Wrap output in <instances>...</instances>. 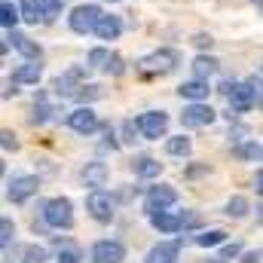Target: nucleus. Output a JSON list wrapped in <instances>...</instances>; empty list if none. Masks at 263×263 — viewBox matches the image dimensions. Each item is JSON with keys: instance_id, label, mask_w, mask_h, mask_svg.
<instances>
[{"instance_id": "1", "label": "nucleus", "mask_w": 263, "mask_h": 263, "mask_svg": "<svg viewBox=\"0 0 263 263\" xmlns=\"http://www.w3.org/2000/svg\"><path fill=\"white\" fill-rule=\"evenodd\" d=\"M178 65H181V52L178 49H156V52H150V55H144L138 62V70L144 77H165Z\"/></svg>"}, {"instance_id": "2", "label": "nucleus", "mask_w": 263, "mask_h": 263, "mask_svg": "<svg viewBox=\"0 0 263 263\" xmlns=\"http://www.w3.org/2000/svg\"><path fill=\"white\" fill-rule=\"evenodd\" d=\"M43 220L52 230H70L73 227V205H70V199H65V196L49 199L43 205Z\"/></svg>"}, {"instance_id": "3", "label": "nucleus", "mask_w": 263, "mask_h": 263, "mask_svg": "<svg viewBox=\"0 0 263 263\" xmlns=\"http://www.w3.org/2000/svg\"><path fill=\"white\" fill-rule=\"evenodd\" d=\"M67 22H70V31H77V34H89V31L98 28V22H101V9H98L95 3H83V6H77V9L67 15Z\"/></svg>"}, {"instance_id": "4", "label": "nucleus", "mask_w": 263, "mask_h": 263, "mask_svg": "<svg viewBox=\"0 0 263 263\" xmlns=\"http://www.w3.org/2000/svg\"><path fill=\"white\" fill-rule=\"evenodd\" d=\"M220 89L227 92V98H230L233 110H239V114L251 110V107H254V101H257V92H254V86H251V83H223Z\"/></svg>"}, {"instance_id": "5", "label": "nucleus", "mask_w": 263, "mask_h": 263, "mask_svg": "<svg viewBox=\"0 0 263 263\" xmlns=\"http://www.w3.org/2000/svg\"><path fill=\"white\" fill-rule=\"evenodd\" d=\"M175 202H178V190L168 184H159V187H150V193L144 199V208H147V214H159Z\"/></svg>"}, {"instance_id": "6", "label": "nucleus", "mask_w": 263, "mask_h": 263, "mask_svg": "<svg viewBox=\"0 0 263 263\" xmlns=\"http://www.w3.org/2000/svg\"><path fill=\"white\" fill-rule=\"evenodd\" d=\"M37 190H40V181H37L34 175H18V178L9 181V187H6V199L15 202V205H22L25 199H31Z\"/></svg>"}, {"instance_id": "7", "label": "nucleus", "mask_w": 263, "mask_h": 263, "mask_svg": "<svg viewBox=\"0 0 263 263\" xmlns=\"http://www.w3.org/2000/svg\"><path fill=\"white\" fill-rule=\"evenodd\" d=\"M86 208H89V214H92L98 223H110V220H114V199L107 196L104 190H92V193L86 196Z\"/></svg>"}, {"instance_id": "8", "label": "nucleus", "mask_w": 263, "mask_h": 263, "mask_svg": "<svg viewBox=\"0 0 263 263\" xmlns=\"http://www.w3.org/2000/svg\"><path fill=\"white\" fill-rule=\"evenodd\" d=\"M138 129H141L144 138L156 141V138H162L165 129H168V117H165L162 110H147V114H141V117H138Z\"/></svg>"}, {"instance_id": "9", "label": "nucleus", "mask_w": 263, "mask_h": 263, "mask_svg": "<svg viewBox=\"0 0 263 263\" xmlns=\"http://www.w3.org/2000/svg\"><path fill=\"white\" fill-rule=\"evenodd\" d=\"M181 123H184L187 129H202V126L214 123V110H211L208 104H202V101H193L190 107H184V114H181Z\"/></svg>"}, {"instance_id": "10", "label": "nucleus", "mask_w": 263, "mask_h": 263, "mask_svg": "<svg viewBox=\"0 0 263 263\" xmlns=\"http://www.w3.org/2000/svg\"><path fill=\"white\" fill-rule=\"evenodd\" d=\"M123 260H126V248L120 242L104 239V242L92 245V263H123Z\"/></svg>"}, {"instance_id": "11", "label": "nucleus", "mask_w": 263, "mask_h": 263, "mask_svg": "<svg viewBox=\"0 0 263 263\" xmlns=\"http://www.w3.org/2000/svg\"><path fill=\"white\" fill-rule=\"evenodd\" d=\"M67 126L73 132H80V135H92V132L98 129V117H95L92 107H77V110L67 117Z\"/></svg>"}, {"instance_id": "12", "label": "nucleus", "mask_w": 263, "mask_h": 263, "mask_svg": "<svg viewBox=\"0 0 263 263\" xmlns=\"http://www.w3.org/2000/svg\"><path fill=\"white\" fill-rule=\"evenodd\" d=\"M178 254H181V242H159L156 248H150L147 260L144 263H178Z\"/></svg>"}, {"instance_id": "13", "label": "nucleus", "mask_w": 263, "mask_h": 263, "mask_svg": "<svg viewBox=\"0 0 263 263\" xmlns=\"http://www.w3.org/2000/svg\"><path fill=\"white\" fill-rule=\"evenodd\" d=\"M9 40H12V46H15V49H18V52H22L28 62H40L43 49H40V46L31 40V37H25V34H18V31H12V37H9Z\"/></svg>"}, {"instance_id": "14", "label": "nucleus", "mask_w": 263, "mask_h": 263, "mask_svg": "<svg viewBox=\"0 0 263 263\" xmlns=\"http://www.w3.org/2000/svg\"><path fill=\"white\" fill-rule=\"evenodd\" d=\"M120 31H123V25H120L117 15H101V22H98V28H95V34H98L101 40H117Z\"/></svg>"}, {"instance_id": "15", "label": "nucleus", "mask_w": 263, "mask_h": 263, "mask_svg": "<svg viewBox=\"0 0 263 263\" xmlns=\"http://www.w3.org/2000/svg\"><path fill=\"white\" fill-rule=\"evenodd\" d=\"M83 178H86V187H104L107 181V165L104 162H89L83 168Z\"/></svg>"}, {"instance_id": "16", "label": "nucleus", "mask_w": 263, "mask_h": 263, "mask_svg": "<svg viewBox=\"0 0 263 263\" xmlns=\"http://www.w3.org/2000/svg\"><path fill=\"white\" fill-rule=\"evenodd\" d=\"M150 223H153L159 233H181V217H175V214H165V211H159V214H150Z\"/></svg>"}, {"instance_id": "17", "label": "nucleus", "mask_w": 263, "mask_h": 263, "mask_svg": "<svg viewBox=\"0 0 263 263\" xmlns=\"http://www.w3.org/2000/svg\"><path fill=\"white\" fill-rule=\"evenodd\" d=\"M181 95L190 98V101L208 98V80H190V83H184V86H181Z\"/></svg>"}, {"instance_id": "18", "label": "nucleus", "mask_w": 263, "mask_h": 263, "mask_svg": "<svg viewBox=\"0 0 263 263\" xmlns=\"http://www.w3.org/2000/svg\"><path fill=\"white\" fill-rule=\"evenodd\" d=\"M159 172H162V162H159V159L141 156V159L135 162V175H138V178H156Z\"/></svg>"}, {"instance_id": "19", "label": "nucleus", "mask_w": 263, "mask_h": 263, "mask_svg": "<svg viewBox=\"0 0 263 263\" xmlns=\"http://www.w3.org/2000/svg\"><path fill=\"white\" fill-rule=\"evenodd\" d=\"M40 80V65L37 62H28L12 73V83H37Z\"/></svg>"}, {"instance_id": "20", "label": "nucleus", "mask_w": 263, "mask_h": 263, "mask_svg": "<svg viewBox=\"0 0 263 263\" xmlns=\"http://www.w3.org/2000/svg\"><path fill=\"white\" fill-rule=\"evenodd\" d=\"M22 18L37 25V18H43V0H22Z\"/></svg>"}, {"instance_id": "21", "label": "nucleus", "mask_w": 263, "mask_h": 263, "mask_svg": "<svg viewBox=\"0 0 263 263\" xmlns=\"http://www.w3.org/2000/svg\"><path fill=\"white\" fill-rule=\"evenodd\" d=\"M214 70H217V62L208 59V55H199L196 62H193V73H196V80H208Z\"/></svg>"}, {"instance_id": "22", "label": "nucleus", "mask_w": 263, "mask_h": 263, "mask_svg": "<svg viewBox=\"0 0 263 263\" xmlns=\"http://www.w3.org/2000/svg\"><path fill=\"white\" fill-rule=\"evenodd\" d=\"M190 138H184V135H178V138H168V144H165V150L172 153V156H187L190 153Z\"/></svg>"}, {"instance_id": "23", "label": "nucleus", "mask_w": 263, "mask_h": 263, "mask_svg": "<svg viewBox=\"0 0 263 263\" xmlns=\"http://www.w3.org/2000/svg\"><path fill=\"white\" fill-rule=\"evenodd\" d=\"M223 239H227V233H223V230H205V233H199V236H196V245L211 248V245H220Z\"/></svg>"}, {"instance_id": "24", "label": "nucleus", "mask_w": 263, "mask_h": 263, "mask_svg": "<svg viewBox=\"0 0 263 263\" xmlns=\"http://www.w3.org/2000/svg\"><path fill=\"white\" fill-rule=\"evenodd\" d=\"M227 214H230V217H245V214H248V199L233 196L230 202H227Z\"/></svg>"}, {"instance_id": "25", "label": "nucleus", "mask_w": 263, "mask_h": 263, "mask_svg": "<svg viewBox=\"0 0 263 263\" xmlns=\"http://www.w3.org/2000/svg\"><path fill=\"white\" fill-rule=\"evenodd\" d=\"M0 22H3V28H12V25L18 22V9H15L9 0L0 3Z\"/></svg>"}, {"instance_id": "26", "label": "nucleus", "mask_w": 263, "mask_h": 263, "mask_svg": "<svg viewBox=\"0 0 263 263\" xmlns=\"http://www.w3.org/2000/svg\"><path fill=\"white\" fill-rule=\"evenodd\" d=\"M25 263H46V248L43 245H28L25 248Z\"/></svg>"}, {"instance_id": "27", "label": "nucleus", "mask_w": 263, "mask_h": 263, "mask_svg": "<svg viewBox=\"0 0 263 263\" xmlns=\"http://www.w3.org/2000/svg\"><path fill=\"white\" fill-rule=\"evenodd\" d=\"M107 62H110V52L107 49H92L89 52V67L98 70V67H107Z\"/></svg>"}, {"instance_id": "28", "label": "nucleus", "mask_w": 263, "mask_h": 263, "mask_svg": "<svg viewBox=\"0 0 263 263\" xmlns=\"http://www.w3.org/2000/svg\"><path fill=\"white\" fill-rule=\"evenodd\" d=\"M12 236H15V227H12L9 217H3V220H0V245L6 248V245L12 242Z\"/></svg>"}, {"instance_id": "29", "label": "nucleus", "mask_w": 263, "mask_h": 263, "mask_svg": "<svg viewBox=\"0 0 263 263\" xmlns=\"http://www.w3.org/2000/svg\"><path fill=\"white\" fill-rule=\"evenodd\" d=\"M62 6H65V0H43V18L52 22V18L62 12Z\"/></svg>"}, {"instance_id": "30", "label": "nucleus", "mask_w": 263, "mask_h": 263, "mask_svg": "<svg viewBox=\"0 0 263 263\" xmlns=\"http://www.w3.org/2000/svg\"><path fill=\"white\" fill-rule=\"evenodd\" d=\"M59 263H80V248H77V245L59 248Z\"/></svg>"}, {"instance_id": "31", "label": "nucleus", "mask_w": 263, "mask_h": 263, "mask_svg": "<svg viewBox=\"0 0 263 263\" xmlns=\"http://www.w3.org/2000/svg\"><path fill=\"white\" fill-rule=\"evenodd\" d=\"M73 98H80V101H92V98H101V89H98V86H80V92H77Z\"/></svg>"}, {"instance_id": "32", "label": "nucleus", "mask_w": 263, "mask_h": 263, "mask_svg": "<svg viewBox=\"0 0 263 263\" xmlns=\"http://www.w3.org/2000/svg\"><path fill=\"white\" fill-rule=\"evenodd\" d=\"M46 120H49V107H46V101L40 98V104H34V117H31V123L40 126V123H46Z\"/></svg>"}, {"instance_id": "33", "label": "nucleus", "mask_w": 263, "mask_h": 263, "mask_svg": "<svg viewBox=\"0 0 263 263\" xmlns=\"http://www.w3.org/2000/svg\"><path fill=\"white\" fill-rule=\"evenodd\" d=\"M233 153L242 156V159H257V144H239Z\"/></svg>"}, {"instance_id": "34", "label": "nucleus", "mask_w": 263, "mask_h": 263, "mask_svg": "<svg viewBox=\"0 0 263 263\" xmlns=\"http://www.w3.org/2000/svg\"><path fill=\"white\" fill-rule=\"evenodd\" d=\"M126 67H123V59L120 55H110V62H107V73H114V77H120Z\"/></svg>"}, {"instance_id": "35", "label": "nucleus", "mask_w": 263, "mask_h": 263, "mask_svg": "<svg viewBox=\"0 0 263 263\" xmlns=\"http://www.w3.org/2000/svg\"><path fill=\"white\" fill-rule=\"evenodd\" d=\"M199 227V214H181V230H193Z\"/></svg>"}, {"instance_id": "36", "label": "nucleus", "mask_w": 263, "mask_h": 263, "mask_svg": "<svg viewBox=\"0 0 263 263\" xmlns=\"http://www.w3.org/2000/svg\"><path fill=\"white\" fill-rule=\"evenodd\" d=\"M0 138H3V150H18V141H15L12 132H3Z\"/></svg>"}, {"instance_id": "37", "label": "nucleus", "mask_w": 263, "mask_h": 263, "mask_svg": "<svg viewBox=\"0 0 263 263\" xmlns=\"http://www.w3.org/2000/svg\"><path fill=\"white\" fill-rule=\"evenodd\" d=\"M236 254H242V245H239V242H233V245H227V248H223V257H227V260H230V257H236Z\"/></svg>"}, {"instance_id": "38", "label": "nucleus", "mask_w": 263, "mask_h": 263, "mask_svg": "<svg viewBox=\"0 0 263 263\" xmlns=\"http://www.w3.org/2000/svg\"><path fill=\"white\" fill-rule=\"evenodd\" d=\"M254 187H257V193L263 196V172H257V178H254Z\"/></svg>"}, {"instance_id": "39", "label": "nucleus", "mask_w": 263, "mask_h": 263, "mask_svg": "<svg viewBox=\"0 0 263 263\" xmlns=\"http://www.w3.org/2000/svg\"><path fill=\"white\" fill-rule=\"evenodd\" d=\"M257 257H260V254H254V251H251V254H245V260H242V263H257Z\"/></svg>"}, {"instance_id": "40", "label": "nucleus", "mask_w": 263, "mask_h": 263, "mask_svg": "<svg viewBox=\"0 0 263 263\" xmlns=\"http://www.w3.org/2000/svg\"><path fill=\"white\" fill-rule=\"evenodd\" d=\"M205 263H227V257H211V260H205Z\"/></svg>"}, {"instance_id": "41", "label": "nucleus", "mask_w": 263, "mask_h": 263, "mask_svg": "<svg viewBox=\"0 0 263 263\" xmlns=\"http://www.w3.org/2000/svg\"><path fill=\"white\" fill-rule=\"evenodd\" d=\"M254 6H257V9L263 12V0H254Z\"/></svg>"}, {"instance_id": "42", "label": "nucleus", "mask_w": 263, "mask_h": 263, "mask_svg": "<svg viewBox=\"0 0 263 263\" xmlns=\"http://www.w3.org/2000/svg\"><path fill=\"white\" fill-rule=\"evenodd\" d=\"M110 3H117V0H110Z\"/></svg>"}]
</instances>
